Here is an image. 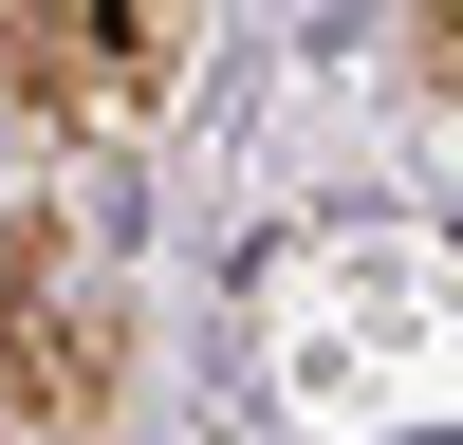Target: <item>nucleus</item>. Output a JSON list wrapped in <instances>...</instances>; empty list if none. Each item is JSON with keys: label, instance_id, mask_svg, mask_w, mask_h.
<instances>
[{"label": "nucleus", "instance_id": "7ed1b4c3", "mask_svg": "<svg viewBox=\"0 0 463 445\" xmlns=\"http://www.w3.org/2000/svg\"><path fill=\"white\" fill-rule=\"evenodd\" d=\"M427 74H445V93H463V0H427Z\"/></svg>", "mask_w": 463, "mask_h": 445}, {"label": "nucleus", "instance_id": "f03ea898", "mask_svg": "<svg viewBox=\"0 0 463 445\" xmlns=\"http://www.w3.org/2000/svg\"><path fill=\"white\" fill-rule=\"evenodd\" d=\"M111 371H130V297L74 279L56 222H19V241H0V408H19V427H93Z\"/></svg>", "mask_w": 463, "mask_h": 445}, {"label": "nucleus", "instance_id": "f257e3e1", "mask_svg": "<svg viewBox=\"0 0 463 445\" xmlns=\"http://www.w3.org/2000/svg\"><path fill=\"white\" fill-rule=\"evenodd\" d=\"M185 37H204V0H0V74L56 130H148L185 93Z\"/></svg>", "mask_w": 463, "mask_h": 445}]
</instances>
